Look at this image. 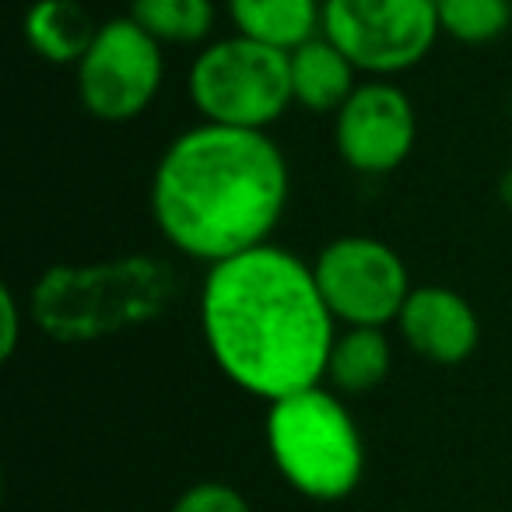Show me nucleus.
<instances>
[{"mask_svg": "<svg viewBox=\"0 0 512 512\" xmlns=\"http://www.w3.org/2000/svg\"><path fill=\"white\" fill-rule=\"evenodd\" d=\"M176 299V271L158 256L57 264L36 281L29 316L50 341L92 344L158 320Z\"/></svg>", "mask_w": 512, "mask_h": 512, "instance_id": "obj_3", "label": "nucleus"}, {"mask_svg": "<svg viewBox=\"0 0 512 512\" xmlns=\"http://www.w3.org/2000/svg\"><path fill=\"white\" fill-rule=\"evenodd\" d=\"M498 200L512 211V165L502 172V179H498Z\"/></svg>", "mask_w": 512, "mask_h": 512, "instance_id": "obj_19", "label": "nucleus"}, {"mask_svg": "<svg viewBox=\"0 0 512 512\" xmlns=\"http://www.w3.org/2000/svg\"><path fill=\"white\" fill-rule=\"evenodd\" d=\"M400 334L407 348L435 365H460L481 341V320L460 292L442 285L411 288L400 309Z\"/></svg>", "mask_w": 512, "mask_h": 512, "instance_id": "obj_10", "label": "nucleus"}, {"mask_svg": "<svg viewBox=\"0 0 512 512\" xmlns=\"http://www.w3.org/2000/svg\"><path fill=\"white\" fill-rule=\"evenodd\" d=\"M172 512H253L239 488L225 481H200L176 498Z\"/></svg>", "mask_w": 512, "mask_h": 512, "instance_id": "obj_17", "label": "nucleus"}, {"mask_svg": "<svg viewBox=\"0 0 512 512\" xmlns=\"http://www.w3.org/2000/svg\"><path fill=\"white\" fill-rule=\"evenodd\" d=\"M334 141L344 162L362 176L400 169L418 141V116L407 92L386 78L358 85L337 109Z\"/></svg>", "mask_w": 512, "mask_h": 512, "instance_id": "obj_9", "label": "nucleus"}, {"mask_svg": "<svg viewBox=\"0 0 512 512\" xmlns=\"http://www.w3.org/2000/svg\"><path fill=\"white\" fill-rule=\"evenodd\" d=\"M22 341V306H18V295L8 285L0 288V358L8 362L18 351Z\"/></svg>", "mask_w": 512, "mask_h": 512, "instance_id": "obj_18", "label": "nucleus"}, {"mask_svg": "<svg viewBox=\"0 0 512 512\" xmlns=\"http://www.w3.org/2000/svg\"><path fill=\"white\" fill-rule=\"evenodd\" d=\"M316 285L337 323L344 327H386L400 320L411 274L400 253L372 235H341L313 260Z\"/></svg>", "mask_w": 512, "mask_h": 512, "instance_id": "obj_8", "label": "nucleus"}, {"mask_svg": "<svg viewBox=\"0 0 512 512\" xmlns=\"http://www.w3.org/2000/svg\"><path fill=\"white\" fill-rule=\"evenodd\" d=\"M235 32L292 53L323 29V0H225Z\"/></svg>", "mask_w": 512, "mask_h": 512, "instance_id": "obj_13", "label": "nucleus"}, {"mask_svg": "<svg viewBox=\"0 0 512 512\" xmlns=\"http://www.w3.org/2000/svg\"><path fill=\"white\" fill-rule=\"evenodd\" d=\"M264 432L274 467L299 495L341 502L362 484V432L348 407L323 386L271 400Z\"/></svg>", "mask_w": 512, "mask_h": 512, "instance_id": "obj_4", "label": "nucleus"}, {"mask_svg": "<svg viewBox=\"0 0 512 512\" xmlns=\"http://www.w3.org/2000/svg\"><path fill=\"white\" fill-rule=\"evenodd\" d=\"M509 113H512V88H509Z\"/></svg>", "mask_w": 512, "mask_h": 512, "instance_id": "obj_20", "label": "nucleus"}, {"mask_svg": "<svg viewBox=\"0 0 512 512\" xmlns=\"http://www.w3.org/2000/svg\"><path fill=\"white\" fill-rule=\"evenodd\" d=\"M292 193L285 151L267 130L197 123L162 151L151 218L176 253L221 264L271 242Z\"/></svg>", "mask_w": 512, "mask_h": 512, "instance_id": "obj_2", "label": "nucleus"}, {"mask_svg": "<svg viewBox=\"0 0 512 512\" xmlns=\"http://www.w3.org/2000/svg\"><path fill=\"white\" fill-rule=\"evenodd\" d=\"M22 32L39 60L57 67H78L99 25L78 0H36L25 11Z\"/></svg>", "mask_w": 512, "mask_h": 512, "instance_id": "obj_12", "label": "nucleus"}, {"mask_svg": "<svg viewBox=\"0 0 512 512\" xmlns=\"http://www.w3.org/2000/svg\"><path fill=\"white\" fill-rule=\"evenodd\" d=\"M323 36L369 78H393L442 36L435 0H323Z\"/></svg>", "mask_w": 512, "mask_h": 512, "instance_id": "obj_6", "label": "nucleus"}, {"mask_svg": "<svg viewBox=\"0 0 512 512\" xmlns=\"http://www.w3.org/2000/svg\"><path fill=\"white\" fill-rule=\"evenodd\" d=\"M393 348L383 327H348L330 351L327 379L341 393H369L390 376Z\"/></svg>", "mask_w": 512, "mask_h": 512, "instance_id": "obj_14", "label": "nucleus"}, {"mask_svg": "<svg viewBox=\"0 0 512 512\" xmlns=\"http://www.w3.org/2000/svg\"><path fill=\"white\" fill-rule=\"evenodd\" d=\"M130 18L162 46H197L214 32V0H130Z\"/></svg>", "mask_w": 512, "mask_h": 512, "instance_id": "obj_15", "label": "nucleus"}, {"mask_svg": "<svg viewBox=\"0 0 512 512\" xmlns=\"http://www.w3.org/2000/svg\"><path fill=\"white\" fill-rule=\"evenodd\" d=\"M439 29L463 46H484L512 25V0H435Z\"/></svg>", "mask_w": 512, "mask_h": 512, "instance_id": "obj_16", "label": "nucleus"}, {"mask_svg": "<svg viewBox=\"0 0 512 512\" xmlns=\"http://www.w3.org/2000/svg\"><path fill=\"white\" fill-rule=\"evenodd\" d=\"M288 71H292L295 106L309 113H337L358 88V67L323 32L288 53Z\"/></svg>", "mask_w": 512, "mask_h": 512, "instance_id": "obj_11", "label": "nucleus"}, {"mask_svg": "<svg viewBox=\"0 0 512 512\" xmlns=\"http://www.w3.org/2000/svg\"><path fill=\"white\" fill-rule=\"evenodd\" d=\"M74 71H78V99L88 116L102 123L137 120L162 88V43L130 15L109 18L99 25L92 46Z\"/></svg>", "mask_w": 512, "mask_h": 512, "instance_id": "obj_7", "label": "nucleus"}, {"mask_svg": "<svg viewBox=\"0 0 512 512\" xmlns=\"http://www.w3.org/2000/svg\"><path fill=\"white\" fill-rule=\"evenodd\" d=\"M200 330L228 383L267 404L320 386L337 341L313 264L274 242L207 267Z\"/></svg>", "mask_w": 512, "mask_h": 512, "instance_id": "obj_1", "label": "nucleus"}, {"mask_svg": "<svg viewBox=\"0 0 512 512\" xmlns=\"http://www.w3.org/2000/svg\"><path fill=\"white\" fill-rule=\"evenodd\" d=\"M186 95L207 123L267 130L295 106L288 53L239 32L207 43L190 64Z\"/></svg>", "mask_w": 512, "mask_h": 512, "instance_id": "obj_5", "label": "nucleus"}]
</instances>
